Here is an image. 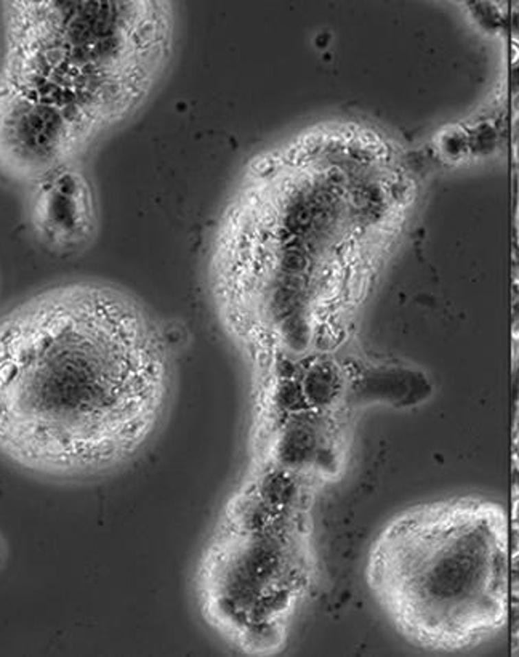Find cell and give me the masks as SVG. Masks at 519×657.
Returning <instances> with one entry per match:
<instances>
[{
    "mask_svg": "<svg viewBox=\"0 0 519 657\" xmlns=\"http://www.w3.org/2000/svg\"><path fill=\"white\" fill-rule=\"evenodd\" d=\"M168 388L163 340L127 298H38L0 324V454L51 476L113 470L151 436Z\"/></svg>",
    "mask_w": 519,
    "mask_h": 657,
    "instance_id": "1",
    "label": "cell"
},
{
    "mask_svg": "<svg viewBox=\"0 0 519 657\" xmlns=\"http://www.w3.org/2000/svg\"><path fill=\"white\" fill-rule=\"evenodd\" d=\"M498 511L437 504L394 518L370 548L365 577L394 627L431 649L463 648L502 625L508 548Z\"/></svg>",
    "mask_w": 519,
    "mask_h": 657,
    "instance_id": "2",
    "label": "cell"
},
{
    "mask_svg": "<svg viewBox=\"0 0 519 657\" xmlns=\"http://www.w3.org/2000/svg\"><path fill=\"white\" fill-rule=\"evenodd\" d=\"M295 482L263 468L231 502L197 572L207 622L244 653L281 648L310 592L311 526Z\"/></svg>",
    "mask_w": 519,
    "mask_h": 657,
    "instance_id": "3",
    "label": "cell"
},
{
    "mask_svg": "<svg viewBox=\"0 0 519 657\" xmlns=\"http://www.w3.org/2000/svg\"><path fill=\"white\" fill-rule=\"evenodd\" d=\"M74 178L62 177L43 196L41 220L45 230L56 239H69L74 231L82 228V190Z\"/></svg>",
    "mask_w": 519,
    "mask_h": 657,
    "instance_id": "4",
    "label": "cell"
},
{
    "mask_svg": "<svg viewBox=\"0 0 519 657\" xmlns=\"http://www.w3.org/2000/svg\"><path fill=\"white\" fill-rule=\"evenodd\" d=\"M439 146L444 156L450 161H460L470 151V140L463 130L459 127H449L441 133Z\"/></svg>",
    "mask_w": 519,
    "mask_h": 657,
    "instance_id": "5",
    "label": "cell"
},
{
    "mask_svg": "<svg viewBox=\"0 0 519 657\" xmlns=\"http://www.w3.org/2000/svg\"><path fill=\"white\" fill-rule=\"evenodd\" d=\"M518 29H519V19H518Z\"/></svg>",
    "mask_w": 519,
    "mask_h": 657,
    "instance_id": "6",
    "label": "cell"
}]
</instances>
